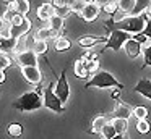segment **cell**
Segmentation results:
<instances>
[{"label": "cell", "instance_id": "1", "mask_svg": "<svg viewBox=\"0 0 151 139\" xmlns=\"http://www.w3.org/2000/svg\"><path fill=\"white\" fill-rule=\"evenodd\" d=\"M13 107L20 112H34V110L42 107V92L37 91H28L21 94L13 102Z\"/></svg>", "mask_w": 151, "mask_h": 139}, {"label": "cell", "instance_id": "2", "mask_svg": "<svg viewBox=\"0 0 151 139\" xmlns=\"http://www.w3.org/2000/svg\"><path fill=\"white\" fill-rule=\"evenodd\" d=\"M146 21H148L146 13L138 15V16H125L122 21L117 23V28L128 32L130 36H140L143 32L145 26H146Z\"/></svg>", "mask_w": 151, "mask_h": 139}, {"label": "cell", "instance_id": "3", "mask_svg": "<svg viewBox=\"0 0 151 139\" xmlns=\"http://www.w3.org/2000/svg\"><path fill=\"white\" fill-rule=\"evenodd\" d=\"M88 87H99V89H109V87H115V89H122V84L119 79H115L109 71H98L93 74L86 83Z\"/></svg>", "mask_w": 151, "mask_h": 139}, {"label": "cell", "instance_id": "4", "mask_svg": "<svg viewBox=\"0 0 151 139\" xmlns=\"http://www.w3.org/2000/svg\"><path fill=\"white\" fill-rule=\"evenodd\" d=\"M54 86H55V81H52V83L42 91V107H46V108L52 110V112H55V113H60V112L65 110V105H63L59 100V97L54 94Z\"/></svg>", "mask_w": 151, "mask_h": 139}, {"label": "cell", "instance_id": "5", "mask_svg": "<svg viewBox=\"0 0 151 139\" xmlns=\"http://www.w3.org/2000/svg\"><path fill=\"white\" fill-rule=\"evenodd\" d=\"M130 37H133V36H130L128 32L122 31V29H119V28H115L114 31L109 34L107 44L104 45V48H111V50H114V52H119L120 48H124L125 42H127Z\"/></svg>", "mask_w": 151, "mask_h": 139}, {"label": "cell", "instance_id": "6", "mask_svg": "<svg viewBox=\"0 0 151 139\" xmlns=\"http://www.w3.org/2000/svg\"><path fill=\"white\" fill-rule=\"evenodd\" d=\"M54 94L59 97V100L65 105L67 100L70 97V86H68V81H67V73L62 71L60 78L55 81V86H54Z\"/></svg>", "mask_w": 151, "mask_h": 139}, {"label": "cell", "instance_id": "7", "mask_svg": "<svg viewBox=\"0 0 151 139\" xmlns=\"http://www.w3.org/2000/svg\"><path fill=\"white\" fill-rule=\"evenodd\" d=\"M21 73L29 84L37 86V84L42 83V73L37 66H21Z\"/></svg>", "mask_w": 151, "mask_h": 139}, {"label": "cell", "instance_id": "8", "mask_svg": "<svg viewBox=\"0 0 151 139\" xmlns=\"http://www.w3.org/2000/svg\"><path fill=\"white\" fill-rule=\"evenodd\" d=\"M99 13H101V6H99L98 3H94V2H86L85 8L81 10V13H80V15H81V18L85 19V21L93 23V21H96V19H98Z\"/></svg>", "mask_w": 151, "mask_h": 139}, {"label": "cell", "instance_id": "9", "mask_svg": "<svg viewBox=\"0 0 151 139\" xmlns=\"http://www.w3.org/2000/svg\"><path fill=\"white\" fill-rule=\"evenodd\" d=\"M124 50H125V53H127L128 58L135 60V58H138L141 55V42L138 41L137 37H130L127 42H125Z\"/></svg>", "mask_w": 151, "mask_h": 139}, {"label": "cell", "instance_id": "10", "mask_svg": "<svg viewBox=\"0 0 151 139\" xmlns=\"http://www.w3.org/2000/svg\"><path fill=\"white\" fill-rule=\"evenodd\" d=\"M17 61L20 63V66H37L39 63V58L34 53L33 50H24L21 53H17Z\"/></svg>", "mask_w": 151, "mask_h": 139}, {"label": "cell", "instance_id": "11", "mask_svg": "<svg viewBox=\"0 0 151 139\" xmlns=\"http://www.w3.org/2000/svg\"><path fill=\"white\" fill-rule=\"evenodd\" d=\"M29 0H12L8 3V10H12L13 13H20V15L26 16L29 13Z\"/></svg>", "mask_w": 151, "mask_h": 139}, {"label": "cell", "instance_id": "12", "mask_svg": "<svg viewBox=\"0 0 151 139\" xmlns=\"http://www.w3.org/2000/svg\"><path fill=\"white\" fill-rule=\"evenodd\" d=\"M54 15H55V8H54L52 3H49V2L39 5L37 10H36V16L41 19V21H49Z\"/></svg>", "mask_w": 151, "mask_h": 139}, {"label": "cell", "instance_id": "13", "mask_svg": "<svg viewBox=\"0 0 151 139\" xmlns=\"http://www.w3.org/2000/svg\"><path fill=\"white\" fill-rule=\"evenodd\" d=\"M135 92H138L140 96H143V97H146V99L151 100V79L141 78L137 83V86H135Z\"/></svg>", "mask_w": 151, "mask_h": 139}, {"label": "cell", "instance_id": "14", "mask_svg": "<svg viewBox=\"0 0 151 139\" xmlns=\"http://www.w3.org/2000/svg\"><path fill=\"white\" fill-rule=\"evenodd\" d=\"M59 37V32L57 31H52L49 28H39L36 32H34V41H50V39H55Z\"/></svg>", "mask_w": 151, "mask_h": 139}, {"label": "cell", "instance_id": "15", "mask_svg": "<svg viewBox=\"0 0 151 139\" xmlns=\"http://www.w3.org/2000/svg\"><path fill=\"white\" fill-rule=\"evenodd\" d=\"M17 37H0V53H10L15 50Z\"/></svg>", "mask_w": 151, "mask_h": 139}, {"label": "cell", "instance_id": "16", "mask_svg": "<svg viewBox=\"0 0 151 139\" xmlns=\"http://www.w3.org/2000/svg\"><path fill=\"white\" fill-rule=\"evenodd\" d=\"M132 116V108L128 105H125V103H117V105L114 107V118H130Z\"/></svg>", "mask_w": 151, "mask_h": 139}, {"label": "cell", "instance_id": "17", "mask_svg": "<svg viewBox=\"0 0 151 139\" xmlns=\"http://www.w3.org/2000/svg\"><path fill=\"white\" fill-rule=\"evenodd\" d=\"M102 39L101 37H94V36H85V37H80L78 39V45L80 47H85V48H91L94 45H98Z\"/></svg>", "mask_w": 151, "mask_h": 139}, {"label": "cell", "instance_id": "18", "mask_svg": "<svg viewBox=\"0 0 151 139\" xmlns=\"http://www.w3.org/2000/svg\"><path fill=\"white\" fill-rule=\"evenodd\" d=\"M150 2H151V0H135V8H133V11H132L128 16H138V15L146 13Z\"/></svg>", "mask_w": 151, "mask_h": 139}, {"label": "cell", "instance_id": "19", "mask_svg": "<svg viewBox=\"0 0 151 139\" xmlns=\"http://www.w3.org/2000/svg\"><path fill=\"white\" fill-rule=\"evenodd\" d=\"M63 23H65V19H63V18H60L59 15H54L52 18L47 21V28L52 29V31L60 32V31L63 29Z\"/></svg>", "mask_w": 151, "mask_h": 139}, {"label": "cell", "instance_id": "20", "mask_svg": "<svg viewBox=\"0 0 151 139\" xmlns=\"http://www.w3.org/2000/svg\"><path fill=\"white\" fill-rule=\"evenodd\" d=\"M109 121H111L112 126H114V129H115L117 134L127 133V128H128V121H127V120H124V118H112V120H109Z\"/></svg>", "mask_w": 151, "mask_h": 139}, {"label": "cell", "instance_id": "21", "mask_svg": "<svg viewBox=\"0 0 151 139\" xmlns=\"http://www.w3.org/2000/svg\"><path fill=\"white\" fill-rule=\"evenodd\" d=\"M107 121H109V120L106 118L104 115H99V116H96V118L93 120V125H91V129H93V133H96V134H101L102 128H104V126L107 125Z\"/></svg>", "mask_w": 151, "mask_h": 139}, {"label": "cell", "instance_id": "22", "mask_svg": "<svg viewBox=\"0 0 151 139\" xmlns=\"http://www.w3.org/2000/svg\"><path fill=\"white\" fill-rule=\"evenodd\" d=\"M73 71H75V74L80 78V79H89V73H88V70H86L85 63H83L81 60H76L75 61Z\"/></svg>", "mask_w": 151, "mask_h": 139}, {"label": "cell", "instance_id": "23", "mask_svg": "<svg viewBox=\"0 0 151 139\" xmlns=\"http://www.w3.org/2000/svg\"><path fill=\"white\" fill-rule=\"evenodd\" d=\"M117 5H119V11L130 15L135 8V0H117Z\"/></svg>", "mask_w": 151, "mask_h": 139}, {"label": "cell", "instance_id": "24", "mask_svg": "<svg viewBox=\"0 0 151 139\" xmlns=\"http://www.w3.org/2000/svg\"><path fill=\"white\" fill-rule=\"evenodd\" d=\"M141 57L146 66H151V42H143L141 44Z\"/></svg>", "mask_w": 151, "mask_h": 139}, {"label": "cell", "instance_id": "25", "mask_svg": "<svg viewBox=\"0 0 151 139\" xmlns=\"http://www.w3.org/2000/svg\"><path fill=\"white\" fill-rule=\"evenodd\" d=\"M47 48H49V45H47L46 41H34L31 50H33L36 55H44L47 52Z\"/></svg>", "mask_w": 151, "mask_h": 139}, {"label": "cell", "instance_id": "26", "mask_svg": "<svg viewBox=\"0 0 151 139\" xmlns=\"http://www.w3.org/2000/svg\"><path fill=\"white\" fill-rule=\"evenodd\" d=\"M68 48H70L68 37H65V36H59V37L55 39V50L57 52H63V50H68Z\"/></svg>", "mask_w": 151, "mask_h": 139}, {"label": "cell", "instance_id": "27", "mask_svg": "<svg viewBox=\"0 0 151 139\" xmlns=\"http://www.w3.org/2000/svg\"><path fill=\"white\" fill-rule=\"evenodd\" d=\"M102 10H104L107 15H111V16H114L115 13L119 11V5H117V0H109L107 3H104L102 5Z\"/></svg>", "mask_w": 151, "mask_h": 139}, {"label": "cell", "instance_id": "28", "mask_svg": "<svg viewBox=\"0 0 151 139\" xmlns=\"http://www.w3.org/2000/svg\"><path fill=\"white\" fill-rule=\"evenodd\" d=\"M132 115H133L137 120H146L148 108H146V107H143V105H138V107H135V108L132 110Z\"/></svg>", "mask_w": 151, "mask_h": 139}, {"label": "cell", "instance_id": "29", "mask_svg": "<svg viewBox=\"0 0 151 139\" xmlns=\"http://www.w3.org/2000/svg\"><path fill=\"white\" fill-rule=\"evenodd\" d=\"M115 134H117V133H115L114 126L111 125V121H107V125H106L104 128H102V131H101V136H102V139H112Z\"/></svg>", "mask_w": 151, "mask_h": 139}, {"label": "cell", "instance_id": "30", "mask_svg": "<svg viewBox=\"0 0 151 139\" xmlns=\"http://www.w3.org/2000/svg\"><path fill=\"white\" fill-rule=\"evenodd\" d=\"M137 129H138V133H141V134H148L150 129H151L148 120H137Z\"/></svg>", "mask_w": 151, "mask_h": 139}, {"label": "cell", "instance_id": "31", "mask_svg": "<svg viewBox=\"0 0 151 139\" xmlns=\"http://www.w3.org/2000/svg\"><path fill=\"white\" fill-rule=\"evenodd\" d=\"M85 5H86L85 0H72L70 2V10H72V13H81Z\"/></svg>", "mask_w": 151, "mask_h": 139}, {"label": "cell", "instance_id": "32", "mask_svg": "<svg viewBox=\"0 0 151 139\" xmlns=\"http://www.w3.org/2000/svg\"><path fill=\"white\" fill-rule=\"evenodd\" d=\"M21 133H23V128H21V125H18V123H12V125L8 126V134L13 136V138L21 136Z\"/></svg>", "mask_w": 151, "mask_h": 139}, {"label": "cell", "instance_id": "33", "mask_svg": "<svg viewBox=\"0 0 151 139\" xmlns=\"http://www.w3.org/2000/svg\"><path fill=\"white\" fill-rule=\"evenodd\" d=\"M141 37L145 39V42H151V18H148L146 26H145L143 32H141Z\"/></svg>", "mask_w": 151, "mask_h": 139}, {"label": "cell", "instance_id": "34", "mask_svg": "<svg viewBox=\"0 0 151 139\" xmlns=\"http://www.w3.org/2000/svg\"><path fill=\"white\" fill-rule=\"evenodd\" d=\"M12 63L10 57L7 53H0V71H5V68H8Z\"/></svg>", "mask_w": 151, "mask_h": 139}, {"label": "cell", "instance_id": "35", "mask_svg": "<svg viewBox=\"0 0 151 139\" xmlns=\"http://www.w3.org/2000/svg\"><path fill=\"white\" fill-rule=\"evenodd\" d=\"M70 13H72V10H70V5L68 6H62V8H55V15H59L60 18H68Z\"/></svg>", "mask_w": 151, "mask_h": 139}, {"label": "cell", "instance_id": "36", "mask_svg": "<svg viewBox=\"0 0 151 139\" xmlns=\"http://www.w3.org/2000/svg\"><path fill=\"white\" fill-rule=\"evenodd\" d=\"M72 0H52V6L54 8H62V6H68Z\"/></svg>", "mask_w": 151, "mask_h": 139}, {"label": "cell", "instance_id": "37", "mask_svg": "<svg viewBox=\"0 0 151 139\" xmlns=\"http://www.w3.org/2000/svg\"><path fill=\"white\" fill-rule=\"evenodd\" d=\"M8 26H10V24H8V23H5V21H4V19L0 18V34H2V32H4V31H5V29H7V28H8Z\"/></svg>", "mask_w": 151, "mask_h": 139}, {"label": "cell", "instance_id": "38", "mask_svg": "<svg viewBox=\"0 0 151 139\" xmlns=\"http://www.w3.org/2000/svg\"><path fill=\"white\" fill-rule=\"evenodd\" d=\"M112 139H130V138L127 136V133H122V134H115Z\"/></svg>", "mask_w": 151, "mask_h": 139}, {"label": "cell", "instance_id": "39", "mask_svg": "<svg viewBox=\"0 0 151 139\" xmlns=\"http://www.w3.org/2000/svg\"><path fill=\"white\" fill-rule=\"evenodd\" d=\"M119 96H120V89H115L114 92H112V97H114V99H117Z\"/></svg>", "mask_w": 151, "mask_h": 139}, {"label": "cell", "instance_id": "40", "mask_svg": "<svg viewBox=\"0 0 151 139\" xmlns=\"http://www.w3.org/2000/svg\"><path fill=\"white\" fill-rule=\"evenodd\" d=\"M146 15H148V18H151V2H150V5H148V10H146Z\"/></svg>", "mask_w": 151, "mask_h": 139}, {"label": "cell", "instance_id": "41", "mask_svg": "<svg viewBox=\"0 0 151 139\" xmlns=\"http://www.w3.org/2000/svg\"><path fill=\"white\" fill-rule=\"evenodd\" d=\"M5 81V73L4 71H0V83H4Z\"/></svg>", "mask_w": 151, "mask_h": 139}, {"label": "cell", "instance_id": "42", "mask_svg": "<svg viewBox=\"0 0 151 139\" xmlns=\"http://www.w3.org/2000/svg\"><path fill=\"white\" fill-rule=\"evenodd\" d=\"M2 2H5V3H7V5H8V3L12 2V0H2Z\"/></svg>", "mask_w": 151, "mask_h": 139}]
</instances>
